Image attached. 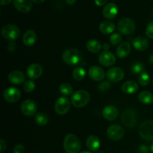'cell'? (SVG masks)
<instances>
[{
	"mask_svg": "<svg viewBox=\"0 0 153 153\" xmlns=\"http://www.w3.org/2000/svg\"><path fill=\"white\" fill-rule=\"evenodd\" d=\"M88 74L92 80L100 82L104 79L105 73L103 69L98 66H92L88 70Z\"/></svg>",
	"mask_w": 153,
	"mask_h": 153,
	"instance_id": "9a60e30c",
	"label": "cell"
},
{
	"mask_svg": "<svg viewBox=\"0 0 153 153\" xmlns=\"http://www.w3.org/2000/svg\"><path fill=\"white\" fill-rule=\"evenodd\" d=\"M99 61L102 65L105 67H111L116 62V58L112 52L108 51H104L100 53L99 56Z\"/></svg>",
	"mask_w": 153,
	"mask_h": 153,
	"instance_id": "5bb4252c",
	"label": "cell"
},
{
	"mask_svg": "<svg viewBox=\"0 0 153 153\" xmlns=\"http://www.w3.org/2000/svg\"><path fill=\"white\" fill-rule=\"evenodd\" d=\"M20 31L16 25L13 24H7L1 28V34L3 37L9 41H14L19 37Z\"/></svg>",
	"mask_w": 153,
	"mask_h": 153,
	"instance_id": "52a82bcc",
	"label": "cell"
},
{
	"mask_svg": "<svg viewBox=\"0 0 153 153\" xmlns=\"http://www.w3.org/2000/svg\"><path fill=\"white\" fill-rule=\"evenodd\" d=\"M66 1L68 4H73L76 3V0H66Z\"/></svg>",
	"mask_w": 153,
	"mask_h": 153,
	"instance_id": "7bdbcfd3",
	"label": "cell"
},
{
	"mask_svg": "<svg viewBox=\"0 0 153 153\" xmlns=\"http://www.w3.org/2000/svg\"><path fill=\"white\" fill-rule=\"evenodd\" d=\"M138 90V85L134 81H127L122 85L123 92L126 94H132Z\"/></svg>",
	"mask_w": 153,
	"mask_h": 153,
	"instance_id": "603a6c76",
	"label": "cell"
},
{
	"mask_svg": "<svg viewBox=\"0 0 153 153\" xmlns=\"http://www.w3.org/2000/svg\"><path fill=\"white\" fill-rule=\"evenodd\" d=\"M37 105L33 100H26L21 104V111L25 116H33L37 112Z\"/></svg>",
	"mask_w": 153,
	"mask_h": 153,
	"instance_id": "30bf717a",
	"label": "cell"
},
{
	"mask_svg": "<svg viewBox=\"0 0 153 153\" xmlns=\"http://www.w3.org/2000/svg\"><path fill=\"white\" fill-rule=\"evenodd\" d=\"M146 35L149 38L153 39V22H149L146 28Z\"/></svg>",
	"mask_w": 153,
	"mask_h": 153,
	"instance_id": "d590c367",
	"label": "cell"
},
{
	"mask_svg": "<svg viewBox=\"0 0 153 153\" xmlns=\"http://www.w3.org/2000/svg\"><path fill=\"white\" fill-rule=\"evenodd\" d=\"M103 49H104L105 51H108L109 49H110V46H109V45L108 44V43H105L104 45H103Z\"/></svg>",
	"mask_w": 153,
	"mask_h": 153,
	"instance_id": "b9f144b4",
	"label": "cell"
},
{
	"mask_svg": "<svg viewBox=\"0 0 153 153\" xmlns=\"http://www.w3.org/2000/svg\"><path fill=\"white\" fill-rule=\"evenodd\" d=\"M132 46L136 50L142 52V51H145L148 49L149 43L146 37L140 36V37H137L133 39Z\"/></svg>",
	"mask_w": 153,
	"mask_h": 153,
	"instance_id": "ffe728a7",
	"label": "cell"
},
{
	"mask_svg": "<svg viewBox=\"0 0 153 153\" xmlns=\"http://www.w3.org/2000/svg\"><path fill=\"white\" fill-rule=\"evenodd\" d=\"M150 151H151V152L152 153H153V142L152 143H151V144H150Z\"/></svg>",
	"mask_w": 153,
	"mask_h": 153,
	"instance_id": "bcb514c9",
	"label": "cell"
},
{
	"mask_svg": "<svg viewBox=\"0 0 153 153\" xmlns=\"http://www.w3.org/2000/svg\"><path fill=\"white\" fill-rule=\"evenodd\" d=\"M43 74V67L38 64H30L26 69V75L29 79H39Z\"/></svg>",
	"mask_w": 153,
	"mask_h": 153,
	"instance_id": "4fadbf2b",
	"label": "cell"
},
{
	"mask_svg": "<svg viewBox=\"0 0 153 153\" xmlns=\"http://www.w3.org/2000/svg\"><path fill=\"white\" fill-rule=\"evenodd\" d=\"M152 85H153V80H152Z\"/></svg>",
	"mask_w": 153,
	"mask_h": 153,
	"instance_id": "c3c4849f",
	"label": "cell"
},
{
	"mask_svg": "<svg viewBox=\"0 0 153 153\" xmlns=\"http://www.w3.org/2000/svg\"><path fill=\"white\" fill-rule=\"evenodd\" d=\"M11 1L12 0H0V4L1 5H7V4H10Z\"/></svg>",
	"mask_w": 153,
	"mask_h": 153,
	"instance_id": "60d3db41",
	"label": "cell"
},
{
	"mask_svg": "<svg viewBox=\"0 0 153 153\" xmlns=\"http://www.w3.org/2000/svg\"><path fill=\"white\" fill-rule=\"evenodd\" d=\"M139 115L133 109H127L123 112L121 115V120L122 123L128 128H133L136 126L138 123Z\"/></svg>",
	"mask_w": 153,
	"mask_h": 153,
	"instance_id": "3957f363",
	"label": "cell"
},
{
	"mask_svg": "<svg viewBox=\"0 0 153 153\" xmlns=\"http://www.w3.org/2000/svg\"><path fill=\"white\" fill-rule=\"evenodd\" d=\"M95 1V4L98 6H102L106 3L108 0H94Z\"/></svg>",
	"mask_w": 153,
	"mask_h": 153,
	"instance_id": "ab89813d",
	"label": "cell"
},
{
	"mask_svg": "<svg viewBox=\"0 0 153 153\" xmlns=\"http://www.w3.org/2000/svg\"><path fill=\"white\" fill-rule=\"evenodd\" d=\"M32 0H13V5L18 11L28 13L32 6Z\"/></svg>",
	"mask_w": 153,
	"mask_h": 153,
	"instance_id": "d6986e66",
	"label": "cell"
},
{
	"mask_svg": "<svg viewBox=\"0 0 153 153\" xmlns=\"http://www.w3.org/2000/svg\"><path fill=\"white\" fill-rule=\"evenodd\" d=\"M122 41V36L118 33L112 34L110 37V42L113 46H117Z\"/></svg>",
	"mask_w": 153,
	"mask_h": 153,
	"instance_id": "d6a6232c",
	"label": "cell"
},
{
	"mask_svg": "<svg viewBox=\"0 0 153 153\" xmlns=\"http://www.w3.org/2000/svg\"><path fill=\"white\" fill-rule=\"evenodd\" d=\"M152 14H153V10H152Z\"/></svg>",
	"mask_w": 153,
	"mask_h": 153,
	"instance_id": "681fc988",
	"label": "cell"
},
{
	"mask_svg": "<svg viewBox=\"0 0 153 153\" xmlns=\"http://www.w3.org/2000/svg\"><path fill=\"white\" fill-rule=\"evenodd\" d=\"M149 61H150V63H152V64L153 63V53L149 56Z\"/></svg>",
	"mask_w": 153,
	"mask_h": 153,
	"instance_id": "f6af8a7d",
	"label": "cell"
},
{
	"mask_svg": "<svg viewBox=\"0 0 153 153\" xmlns=\"http://www.w3.org/2000/svg\"><path fill=\"white\" fill-rule=\"evenodd\" d=\"M45 0H32V1H34L36 4H40V3L43 2Z\"/></svg>",
	"mask_w": 153,
	"mask_h": 153,
	"instance_id": "ee69618b",
	"label": "cell"
},
{
	"mask_svg": "<svg viewBox=\"0 0 153 153\" xmlns=\"http://www.w3.org/2000/svg\"><path fill=\"white\" fill-rule=\"evenodd\" d=\"M117 29L120 33L125 35L132 34L135 30V23L131 19L128 17L122 18L118 22Z\"/></svg>",
	"mask_w": 153,
	"mask_h": 153,
	"instance_id": "277c9868",
	"label": "cell"
},
{
	"mask_svg": "<svg viewBox=\"0 0 153 153\" xmlns=\"http://www.w3.org/2000/svg\"><path fill=\"white\" fill-rule=\"evenodd\" d=\"M118 13V7L114 2L108 3L104 7L102 10V14L105 18L108 19H112L117 16Z\"/></svg>",
	"mask_w": 153,
	"mask_h": 153,
	"instance_id": "2e32d148",
	"label": "cell"
},
{
	"mask_svg": "<svg viewBox=\"0 0 153 153\" xmlns=\"http://www.w3.org/2000/svg\"><path fill=\"white\" fill-rule=\"evenodd\" d=\"M115 25L113 22L108 20H105L100 23V31L104 34H111L114 31Z\"/></svg>",
	"mask_w": 153,
	"mask_h": 153,
	"instance_id": "d4e9b609",
	"label": "cell"
},
{
	"mask_svg": "<svg viewBox=\"0 0 153 153\" xmlns=\"http://www.w3.org/2000/svg\"><path fill=\"white\" fill-rule=\"evenodd\" d=\"M139 134L146 141L153 140V121L150 120L143 121L139 127Z\"/></svg>",
	"mask_w": 153,
	"mask_h": 153,
	"instance_id": "5b68a950",
	"label": "cell"
},
{
	"mask_svg": "<svg viewBox=\"0 0 153 153\" xmlns=\"http://www.w3.org/2000/svg\"><path fill=\"white\" fill-rule=\"evenodd\" d=\"M35 122L39 126H46L47 123L49 122V117L46 113L40 112L36 114Z\"/></svg>",
	"mask_w": 153,
	"mask_h": 153,
	"instance_id": "f1b7e54d",
	"label": "cell"
},
{
	"mask_svg": "<svg viewBox=\"0 0 153 153\" xmlns=\"http://www.w3.org/2000/svg\"><path fill=\"white\" fill-rule=\"evenodd\" d=\"M98 88L100 91L106 92V91H109L111 88V82H109V81H104V82H101L99 85Z\"/></svg>",
	"mask_w": 153,
	"mask_h": 153,
	"instance_id": "e575fe53",
	"label": "cell"
},
{
	"mask_svg": "<svg viewBox=\"0 0 153 153\" xmlns=\"http://www.w3.org/2000/svg\"><path fill=\"white\" fill-rule=\"evenodd\" d=\"M64 148L67 153H78L81 149L80 140L75 134H67L64 137Z\"/></svg>",
	"mask_w": 153,
	"mask_h": 153,
	"instance_id": "6da1fadb",
	"label": "cell"
},
{
	"mask_svg": "<svg viewBox=\"0 0 153 153\" xmlns=\"http://www.w3.org/2000/svg\"><path fill=\"white\" fill-rule=\"evenodd\" d=\"M37 41V34L33 30H28L22 36V42L26 46H32Z\"/></svg>",
	"mask_w": 153,
	"mask_h": 153,
	"instance_id": "44dd1931",
	"label": "cell"
},
{
	"mask_svg": "<svg viewBox=\"0 0 153 153\" xmlns=\"http://www.w3.org/2000/svg\"><path fill=\"white\" fill-rule=\"evenodd\" d=\"M106 76L109 82L117 83L123 79L124 71L120 67H113L108 70Z\"/></svg>",
	"mask_w": 153,
	"mask_h": 153,
	"instance_id": "7c38bea8",
	"label": "cell"
},
{
	"mask_svg": "<svg viewBox=\"0 0 153 153\" xmlns=\"http://www.w3.org/2000/svg\"><path fill=\"white\" fill-rule=\"evenodd\" d=\"M62 59L64 62L68 65H76L80 61V54L77 49L70 48L64 51L62 55Z\"/></svg>",
	"mask_w": 153,
	"mask_h": 153,
	"instance_id": "8992f818",
	"label": "cell"
},
{
	"mask_svg": "<svg viewBox=\"0 0 153 153\" xmlns=\"http://www.w3.org/2000/svg\"><path fill=\"white\" fill-rule=\"evenodd\" d=\"M16 43H14V41H10L9 43L7 44V49H8L9 52H14V50L16 49Z\"/></svg>",
	"mask_w": 153,
	"mask_h": 153,
	"instance_id": "74e56055",
	"label": "cell"
},
{
	"mask_svg": "<svg viewBox=\"0 0 153 153\" xmlns=\"http://www.w3.org/2000/svg\"><path fill=\"white\" fill-rule=\"evenodd\" d=\"M91 100V96L90 94L86 91L80 90L77 91L72 95L71 103L75 108H81L89 103Z\"/></svg>",
	"mask_w": 153,
	"mask_h": 153,
	"instance_id": "7a4b0ae2",
	"label": "cell"
},
{
	"mask_svg": "<svg viewBox=\"0 0 153 153\" xmlns=\"http://www.w3.org/2000/svg\"><path fill=\"white\" fill-rule=\"evenodd\" d=\"M119 111L117 108L113 105H108L103 108L102 116L106 120L113 121L117 118Z\"/></svg>",
	"mask_w": 153,
	"mask_h": 153,
	"instance_id": "e0dca14e",
	"label": "cell"
},
{
	"mask_svg": "<svg viewBox=\"0 0 153 153\" xmlns=\"http://www.w3.org/2000/svg\"><path fill=\"white\" fill-rule=\"evenodd\" d=\"M82 153H91V152H82Z\"/></svg>",
	"mask_w": 153,
	"mask_h": 153,
	"instance_id": "7dc6e473",
	"label": "cell"
},
{
	"mask_svg": "<svg viewBox=\"0 0 153 153\" xmlns=\"http://www.w3.org/2000/svg\"><path fill=\"white\" fill-rule=\"evenodd\" d=\"M150 82V76L146 72L140 73L138 77V83L142 86H146L149 84Z\"/></svg>",
	"mask_w": 153,
	"mask_h": 153,
	"instance_id": "1f68e13d",
	"label": "cell"
},
{
	"mask_svg": "<svg viewBox=\"0 0 153 153\" xmlns=\"http://www.w3.org/2000/svg\"><path fill=\"white\" fill-rule=\"evenodd\" d=\"M3 97H4V99L7 102L13 103L17 102L20 99L21 93L17 88H8L4 91Z\"/></svg>",
	"mask_w": 153,
	"mask_h": 153,
	"instance_id": "8fae6325",
	"label": "cell"
},
{
	"mask_svg": "<svg viewBox=\"0 0 153 153\" xmlns=\"http://www.w3.org/2000/svg\"><path fill=\"white\" fill-rule=\"evenodd\" d=\"M87 147L91 151H97L100 146V140L97 136L91 135L88 137L86 141Z\"/></svg>",
	"mask_w": 153,
	"mask_h": 153,
	"instance_id": "cb8c5ba5",
	"label": "cell"
},
{
	"mask_svg": "<svg viewBox=\"0 0 153 153\" xmlns=\"http://www.w3.org/2000/svg\"><path fill=\"white\" fill-rule=\"evenodd\" d=\"M87 49L91 53H99L100 52L102 49V45L99 40H95V39H92V40H88L87 43Z\"/></svg>",
	"mask_w": 153,
	"mask_h": 153,
	"instance_id": "484cf974",
	"label": "cell"
},
{
	"mask_svg": "<svg viewBox=\"0 0 153 153\" xmlns=\"http://www.w3.org/2000/svg\"><path fill=\"white\" fill-rule=\"evenodd\" d=\"M125 131L123 128L117 124L111 125L107 129V135L110 140L114 141H117L123 138L124 136Z\"/></svg>",
	"mask_w": 153,
	"mask_h": 153,
	"instance_id": "ba28073f",
	"label": "cell"
},
{
	"mask_svg": "<svg viewBox=\"0 0 153 153\" xmlns=\"http://www.w3.org/2000/svg\"><path fill=\"white\" fill-rule=\"evenodd\" d=\"M72 75H73V77L75 80L82 81L85 79L86 73H85V70L83 67H78L76 69H74Z\"/></svg>",
	"mask_w": 153,
	"mask_h": 153,
	"instance_id": "83f0119b",
	"label": "cell"
},
{
	"mask_svg": "<svg viewBox=\"0 0 153 153\" xmlns=\"http://www.w3.org/2000/svg\"><path fill=\"white\" fill-rule=\"evenodd\" d=\"M138 100L140 102L143 104H151L153 102V95L149 91H142L139 94Z\"/></svg>",
	"mask_w": 153,
	"mask_h": 153,
	"instance_id": "4316f807",
	"label": "cell"
},
{
	"mask_svg": "<svg viewBox=\"0 0 153 153\" xmlns=\"http://www.w3.org/2000/svg\"><path fill=\"white\" fill-rule=\"evenodd\" d=\"M71 102L66 97H60L56 100L55 104V110L58 114L64 115L69 111Z\"/></svg>",
	"mask_w": 153,
	"mask_h": 153,
	"instance_id": "9c48e42d",
	"label": "cell"
},
{
	"mask_svg": "<svg viewBox=\"0 0 153 153\" xmlns=\"http://www.w3.org/2000/svg\"><path fill=\"white\" fill-rule=\"evenodd\" d=\"M59 91L63 95H71L72 93H73V87L69 83H62L60 85Z\"/></svg>",
	"mask_w": 153,
	"mask_h": 153,
	"instance_id": "f546056e",
	"label": "cell"
},
{
	"mask_svg": "<svg viewBox=\"0 0 153 153\" xmlns=\"http://www.w3.org/2000/svg\"><path fill=\"white\" fill-rule=\"evenodd\" d=\"M6 147H7V143H6V141H4L3 139H1L0 140V152L2 153L5 150Z\"/></svg>",
	"mask_w": 153,
	"mask_h": 153,
	"instance_id": "f35d334b",
	"label": "cell"
},
{
	"mask_svg": "<svg viewBox=\"0 0 153 153\" xmlns=\"http://www.w3.org/2000/svg\"><path fill=\"white\" fill-rule=\"evenodd\" d=\"M131 72L134 74H140V73H143L144 70V65L140 61H135L132 64L131 67Z\"/></svg>",
	"mask_w": 153,
	"mask_h": 153,
	"instance_id": "4dcf8cb0",
	"label": "cell"
},
{
	"mask_svg": "<svg viewBox=\"0 0 153 153\" xmlns=\"http://www.w3.org/2000/svg\"><path fill=\"white\" fill-rule=\"evenodd\" d=\"M131 45H130V43L128 42L121 43L117 47V55L120 58H126V57H127L129 55L130 52H131Z\"/></svg>",
	"mask_w": 153,
	"mask_h": 153,
	"instance_id": "7402d4cb",
	"label": "cell"
},
{
	"mask_svg": "<svg viewBox=\"0 0 153 153\" xmlns=\"http://www.w3.org/2000/svg\"><path fill=\"white\" fill-rule=\"evenodd\" d=\"M25 152V148L22 145L17 144L13 149V153H24Z\"/></svg>",
	"mask_w": 153,
	"mask_h": 153,
	"instance_id": "8d00e7d4",
	"label": "cell"
},
{
	"mask_svg": "<svg viewBox=\"0 0 153 153\" xmlns=\"http://www.w3.org/2000/svg\"><path fill=\"white\" fill-rule=\"evenodd\" d=\"M24 90H25V92L27 93H31L32 91H34V88H35V84L33 82L32 80H28L24 83L23 86Z\"/></svg>",
	"mask_w": 153,
	"mask_h": 153,
	"instance_id": "836d02e7",
	"label": "cell"
},
{
	"mask_svg": "<svg viewBox=\"0 0 153 153\" xmlns=\"http://www.w3.org/2000/svg\"><path fill=\"white\" fill-rule=\"evenodd\" d=\"M8 81L13 85H21L25 82V75L22 71L19 70H13L10 72L7 76Z\"/></svg>",
	"mask_w": 153,
	"mask_h": 153,
	"instance_id": "ac0fdd59",
	"label": "cell"
}]
</instances>
